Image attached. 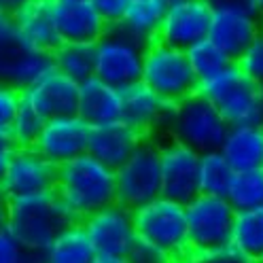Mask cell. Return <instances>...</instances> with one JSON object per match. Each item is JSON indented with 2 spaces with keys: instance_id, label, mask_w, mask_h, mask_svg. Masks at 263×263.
Here are the masks:
<instances>
[{
  "instance_id": "18",
  "label": "cell",
  "mask_w": 263,
  "mask_h": 263,
  "mask_svg": "<svg viewBox=\"0 0 263 263\" xmlns=\"http://www.w3.org/2000/svg\"><path fill=\"white\" fill-rule=\"evenodd\" d=\"M24 100L34 110H39L45 119L77 115L79 83L58 70H51L36 85L24 91Z\"/></svg>"
},
{
  "instance_id": "10",
  "label": "cell",
  "mask_w": 263,
  "mask_h": 263,
  "mask_svg": "<svg viewBox=\"0 0 263 263\" xmlns=\"http://www.w3.org/2000/svg\"><path fill=\"white\" fill-rule=\"evenodd\" d=\"M155 140L144 138L132 157L115 170L117 174V202L136 210L161 197V161Z\"/></svg>"
},
{
  "instance_id": "23",
  "label": "cell",
  "mask_w": 263,
  "mask_h": 263,
  "mask_svg": "<svg viewBox=\"0 0 263 263\" xmlns=\"http://www.w3.org/2000/svg\"><path fill=\"white\" fill-rule=\"evenodd\" d=\"M236 172L255 170L263 166V127L234 125L219 149Z\"/></svg>"
},
{
  "instance_id": "42",
  "label": "cell",
  "mask_w": 263,
  "mask_h": 263,
  "mask_svg": "<svg viewBox=\"0 0 263 263\" xmlns=\"http://www.w3.org/2000/svg\"><path fill=\"white\" fill-rule=\"evenodd\" d=\"M93 263H129L127 257H117V255H98Z\"/></svg>"
},
{
  "instance_id": "19",
  "label": "cell",
  "mask_w": 263,
  "mask_h": 263,
  "mask_svg": "<svg viewBox=\"0 0 263 263\" xmlns=\"http://www.w3.org/2000/svg\"><path fill=\"white\" fill-rule=\"evenodd\" d=\"M170 104L142 81L121 89V121L132 125L146 138L155 129H163Z\"/></svg>"
},
{
  "instance_id": "48",
  "label": "cell",
  "mask_w": 263,
  "mask_h": 263,
  "mask_svg": "<svg viewBox=\"0 0 263 263\" xmlns=\"http://www.w3.org/2000/svg\"><path fill=\"white\" fill-rule=\"evenodd\" d=\"M255 263H263V255H261V257H259V259H257Z\"/></svg>"
},
{
  "instance_id": "12",
  "label": "cell",
  "mask_w": 263,
  "mask_h": 263,
  "mask_svg": "<svg viewBox=\"0 0 263 263\" xmlns=\"http://www.w3.org/2000/svg\"><path fill=\"white\" fill-rule=\"evenodd\" d=\"M200 153L176 140L159 146L161 195L178 204H189L200 195Z\"/></svg>"
},
{
  "instance_id": "25",
  "label": "cell",
  "mask_w": 263,
  "mask_h": 263,
  "mask_svg": "<svg viewBox=\"0 0 263 263\" xmlns=\"http://www.w3.org/2000/svg\"><path fill=\"white\" fill-rule=\"evenodd\" d=\"M98 253L81 223L66 227L45 249L47 263H93Z\"/></svg>"
},
{
  "instance_id": "2",
  "label": "cell",
  "mask_w": 263,
  "mask_h": 263,
  "mask_svg": "<svg viewBox=\"0 0 263 263\" xmlns=\"http://www.w3.org/2000/svg\"><path fill=\"white\" fill-rule=\"evenodd\" d=\"M81 223L55 191L11 197L7 204V229L24 249L45 251L66 227Z\"/></svg>"
},
{
  "instance_id": "31",
  "label": "cell",
  "mask_w": 263,
  "mask_h": 263,
  "mask_svg": "<svg viewBox=\"0 0 263 263\" xmlns=\"http://www.w3.org/2000/svg\"><path fill=\"white\" fill-rule=\"evenodd\" d=\"M45 123H47V119L43 117V115L39 110H34L24 100L22 106H20L17 117H15V121L9 129V134H11L13 142L17 144V149H30V146L36 144Z\"/></svg>"
},
{
  "instance_id": "44",
  "label": "cell",
  "mask_w": 263,
  "mask_h": 263,
  "mask_svg": "<svg viewBox=\"0 0 263 263\" xmlns=\"http://www.w3.org/2000/svg\"><path fill=\"white\" fill-rule=\"evenodd\" d=\"M0 204H3V206H7V204H9V195H7V191H5L3 180H0Z\"/></svg>"
},
{
  "instance_id": "47",
  "label": "cell",
  "mask_w": 263,
  "mask_h": 263,
  "mask_svg": "<svg viewBox=\"0 0 263 263\" xmlns=\"http://www.w3.org/2000/svg\"><path fill=\"white\" fill-rule=\"evenodd\" d=\"M5 20H9V17H7V15H5V13H3V11H0V24H3V22H5Z\"/></svg>"
},
{
  "instance_id": "35",
  "label": "cell",
  "mask_w": 263,
  "mask_h": 263,
  "mask_svg": "<svg viewBox=\"0 0 263 263\" xmlns=\"http://www.w3.org/2000/svg\"><path fill=\"white\" fill-rule=\"evenodd\" d=\"M24 255V246L9 229H0V263H20Z\"/></svg>"
},
{
  "instance_id": "9",
  "label": "cell",
  "mask_w": 263,
  "mask_h": 263,
  "mask_svg": "<svg viewBox=\"0 0 263 263\" xmlns=\"http://www.w3.org/2000/svg\"><path fill=\"white\" fill-rule=\"evenodd\" d=\"M51 70H55L53 53L32 49L11 20L0 24V83L26 91Z\"/></svg>"
},
{
  "instance_id": "15",
  "label": "cell",
  "mask_w": 263,
  "mask_h": 263,
  "mask_svg": "<svg viewBox=\"0 0 263 263\" xmlns=\"http://www.w3.org/2000/svg\"><path fill=\"white\" fill-rule=\"evenodd\" d=\"M5 191L11 197H24L34 193L55 191L58 185V166L49 161L34 146L17 149L9 163V170L3 176Z\"/></svg>"
},
{
  "instance_id": "41",
  "label": "cell",
  "mask_w": 263,
  "mask_h": 263,
  "mask_svg": "<svg viewBox=\"0 0 263 263\" xmlns=\"http://www.w3.org/2000/svg\"><path fill=\"white\" fill-rule=\"evenodd\" d=\"M20 263H47L45 259V251H36V249H24L22 261Z\"/></svg>"
},
{
  "instance_id": "4",
  "label": "cell",
  "mask_w": 263,
  "mask_h": 263,
  "mask_svg": "<svg viewBox=\"0 0 263 263\" xmlns=\"http://www.w3.org/2000/svg\"><path fill=\"white\" fill-rule=\"evenodd\" d=\"M197 91L221 110L229 127L261 123L263 89L242 72L236 62L217 77L200 83Z\"/></svg>"
},
{
  "instance_id": "39",
  "label": "cell",
  "mask_w": 263,
  "mask_h": 263,
  "mask_svg": "<svg viewBox=\"0 0 263 263\" xmlns=\"http://www.w3.org/2000/svg\"><path fill=\"white\" fill-rule=\"evenodd\" d=\"M210 9H221V7H244V9H255L253 0H204Z\"/></svg>"
},
{
  "instance_id": "5",
  "label": "cell",
  "mask_w": 263,
  "mask_h": 263,
  "mask_svg": "<svg viewBox=\"0 0 263 263\" xmlns=\"http://www.w3.org/2000/svg\"><path fill=\"white\" fill-rule=\"evenodd\" d=\"M134 225L140 240L159 246L161 251L172 255L176 263H183L191 255L185 204L161 195L134 210Z\"/></svg>"
},
{
  "instance_id": "3",
  "label": "cell",
  "mask_w": 263,
  "mask_h": 263,
  "mask_svg": "<svg viewBox=\"0 0 263 263\" xmlns=\"http://www.w3.org/2000/svg\"><path fill=\"white\" fill-rule=\"evenodd\" d=\"M163 129L168 132L170 140H176L204 155L221 149L229 132V123L208 98L195 91L185 100L170 104Z\"/></svg>"
},
{
  "instance_id": "27",
  "label": "cell",
  "mask_w": 263,
  "mask_h": 263,
  "mask_svg": "<svg viewBox=\"0 0 263 263\" xmlns=\"http://www.w3.org/2000/svg\"><path fill=\"white\" fill-rule=\"evenodd\" d=\"M53 66L74 83H83L93 77V45L62 43L53 51Z\"/></svg>"
},
{
  "instance_id": "17",
  "label": "cell",
  "mask_w": 263,
  "mask_h": 263,
  "mask_svg": "<svg viewBox=\"0 0 263 263\" xmlns=\"http://www.w3.org/2000/svg\"><path fill=\"white\" fill-rule=\"evenodd\" d=\"M91 125L85 123L79 115H66V117L47 119L34 149L41 151L55 166L70 161L89 149Z\"/></svg>"
},
{
  "instance_id": "21",
  "label": "cell",
  "mask_w": 263,
  "mask_h": 263,
  "mask_svg": "<svg viewBox=\"0 0 263 263\" xmlns=\"http://www.w3.org/2000/svg\"><path fill=\"white\" fill-rule=\"evenodd\" d=\"M77 115L91 127L121 119V89L91 77L79 83Z\"/></svg>"
},
{
  "instance_id": "40",
  "label": "cell",
  "mask_w": 263,
  "mask_h": 263,
  "mask_svg": "<svg viewBox=\"0 0 263 263\" xmlns=\"http://www.w3.org/2000/svg\"><path fill=\"white\" fill-rule=\"evenodd\" d=\"M30 0H0V11H3L7 17L11 20L15 13L17 11H22L24 9V5H28Z\"/></svg>"
},
{
  "instance_id": "20",
  "label": "cell",
  "mask_w": 263,
  "mask_h": 263,
  "mask_svg": "<svg viewBox=\"0 0 263 263\" xmlns=\"http://www.w3.org/2000/svg\"><path fill=\"white\" fill-rule=\"evenodd\" d=\"M142 140L144 136L140 132H136L132 125L119 119L112 123L91 127L87 153L93 155L98 161L106 163L108 168L117 170L132 157V153L138 149Z\"/></svg>"
},
{
  "instance_id": "37",
  "label": "cell",
  "mask_w": 263,
  "mask_h": 263,
  "mask_svg": "<svg viewBox=\"0 0 263 263\" xmlns=\"http://www.w3.org/2000/svg\"><path fill=\"white\" fill-rule=\"evenodd\" d=\"M183 263H255V261L238 255L234 249H225L212 255H189Z\"/></svg>"
},
{
  "instance_id": "50",
  "label": "cell",
  "mask_w": 263,
  "mask_h": 263,
  "mask_svg": "<svg viewBox=\"0 0 263 263\" xmlns=\"http://www.w3.org/2000/svg\"><path fill=\"white\" fill-rule=\"evenodd\" d=\"M261 168H263V166H261Z\"/></svg>"
},
{
  "instance_id": "33",
  "label": "cell",
  "mask_w": 263,
  "mask_h": 263,
  "mask_svg": "<svg viewBox=\"0 0 263 263\" xmlns=\"http://www.w3.org/2000/svg\"><path fill=\"white\" fill-rule=\"evenodd\" d=\"M24 102V91L13 87L9 83H0V132H7L20 112V106Z\"/></svg>"
},
{
  "instance_id": "43",
  "label": "cell",
  "mask_w": 263,
  "mask_h": 263,
  "mask_svg": "<svg viewBox=\"0 0 263 263\" xmlns=\"http://www.w3.org/2000/svg\"><path fill=\"white\" fill-rule=\"evenodd\" d=\"M7 227V206L0 204V229Z\"/></svg>"
},
{
  "instance_id": "26",
  "label": "cell",
  "mask_w": 263,
  "mask_h": 263,
  "mask_svg": "<svg viewBox=\"0 0 263 263\" xmlns=\"http://www.w3.org/2000/svg\"><path fill=\"white\" fill-rule=\"evenodd\" d=\"M229 249L251 261H257L263 255V208L236 212Z\"/></svg>"
},
{
  "instance_id": "16",
  "label": "cell",
  "mask_w": 263,
  "mask_h": 263,
  "mask_svg": "<svg viewBox=\"0 0 263 263\" xmlns=\"http://www.w3.org/2000/svg\"><path fill=\"white\" fill-rule=\"evenodd\" d=\"M49 9L62 43L96 45L110 28L91 0H49Z\"/></svg>"
},
{
  "instance_id": "11",
  "label": "cell",
  "mask_w": 263,
  "mask_h": 263,
  "mask_svg": "<svg viewBox=\"0 0 263 263\" xmlns=\"http://www.w3.org/2000/svg\"><path fill=\"white\" fill-rule=\"evenodd\" d=\"M98 255L127 257L129 249L138 240L134 225V210L115 202L106 208L96 210L93 215L81 221Z\"/></svg>"
},
{
  "instance_id": "14",
  "label": "cell",
  "mask_w": 263,
  "mask_h": 263,
  "mask_svg": "<svg viewBox=\"0 0 263 263\" xmlns=\"http://www.w3.org/2000/svg\"><path fill=\"white\" fill-rule=\"evenodd\" d=\"M212 9L204 0H187V3L170 5L159 26L157 41L166 43L180 51H187L193 45L208 39Z\"/></svg>"
},
{
  "instance_id": "49",
  "label": "cell",
  "mask_w": 263,
  "mask_h": 263,
  "mask_svg": "<svg viewBox=\"0 0 263 263\" xmlns=\"http://www.w3.org/2000/svg\"><path fill=\"white\" fill-rule=\"evenodd\" d=\"M259 125H261V127H263V110H261V123H259Z\"/></svg>"
},
{
  "instance_id": "1",
  "label": "cell",
  "mask_w": 263,
  "mask_h": 263,
  "mask_svg": "<svg viewBox=\"0 0 263 263\" xmlns=\"http://www.w3.org/2000/svg\"><path fill=\"white\" fill-rule=\"evenodd\" d=\"M55 193L79 221L117 202V174L93 155L83 153L58 166Z\"/></svg>"
},
{
  "instance_id": "29",
  "label": "cell",
  "mask_w": 263,
  "mask_h": 263,
  "mask_svg": "<svg viewBox=\"0 0 263 263\" xmlns=\"http://www.w3.org/2000/svg\"><path fill=\"white\" fill-rule=\"evenodd\" d=\"M227 202L236 212L263 208V168L236 172L227 191Z\"/></svg>"
},
{
  "instance_id": "13",
  "label": "cell",
  "mask_w": 263,
  "mask_h": 263,
  "mask_svg": "<svg viewBox=\"0 0 263 263\" xmlns=\"http://www.w3.org/2000/svg\"><path fill=\"white\" fill-rule=\"evenodd\" d=\"M261 26L263 20L257 15L255 9H244V7L212 9L208 39L232 62H238L257 39Z\"/></svg>"
},
{
  "instance_id": "38",
  "label": "cell",
  "mask_w": 263,
  "mask_h": 263,
  "mask_svg": "<svg viewBox=\"0 0 263 263\" xmlns=\"http://www.w3.org/2000/svg\"><path fill=\"white\" fill-rule=\"evenodd\" d=\"M15 153H17V144L13 142L11 134H7V132H0V180H3V176L7 174L9 163L15 157Z\"/></svg>"
},
{
  "instance_id": "7",
  "label": "cell",
  "mask_w": 263,
  "mask_h": 263,
  "mask_svg": "<svg viewBox=\"0 0 263 263\" xmlns=\"http://www.w3.org/2000/svg\"><path fill=\"white\" fill-rule=\"evenodd\" d=\"M185 210L191 255H212L229 249L236 208L227 202V197L200 193L185 204Z\"/></svg>"
},
{
  "instance_id": "24",
  "label": "cell",
  "mask_w": 263,
  "mask_h": 263,
  "mask_svg": "<svg viewBox=\"0 0 263 263\" xmlns=\"http://www.w3.org/2000/svg\"><path fill=\"white\" fill-rule=\"evenodd\" d=\"M168 5L163 0H129L123 17L117 26H121L127 34L149 45L157 41L159 26L163 22Z\"/></svg>"
},
{
  "instance_id": "22",
  "label": "cell",
  "mask_w": 263,
  "mask_h": 263,
  "mask_svg": "<svg viewBox=\"0 0 263 263\" xmlns=\"http://www.w3.org/2000/svg\"><path fill=\"white\" fill-rule=\"evenodd\" d=\"M22 39L39 51L53 53L62 45L53 20H51V9H49V0H30L24 5L22 11H17L11 17Z\"/></svg>"
},
{
  "instance_id": "45",
  "label": "cell",
  "mask_w": 263,
  "mask_h": 263,
  "mask_svg": "<svg viewBox=\"0 0 263 263\" xmlns=\"http://www.w3.org/2000/svg\"><path fill=\"white\" fill-rule=\"evenodd\" d=\"M253 7H255V11H257V15L263 20V0H253Z\"/></svg>"
},
{
  "instance_id": "6",
  "label": "cell",
  "mask_w": 263,
  "mask_h": 263,
  "mask_svg": "<svg viewBox=\"0 0 263 263\" xmlns=\"http://www.w3.org/2000/svg\"><path fill=\"white\" fill-rule=\"evenodd\" d=\"M142 83L168 104H176L200 89V81L191 70L187 53L161 41H153L144 49Z\"/></svg>"
},
{
  "instance_id": "30",
  "label": "cell",
  "mask_w": 263,
  "mask_h": 263,
  "mask_svg": "<svg viewBox=\"0 0 263 263\" xmlns=\"http://www.w3.org/2000/svg\"><path fill=\"white\" fill-rule=\"evenodd\" d=\"M185 53H187L191 70H193L195 79L200 81V83H204V81H208L212 77H217L219 72H223L227 68L229 64H234L210 39L193 45L191 49H187Z\"/></svg>"
},
{
  "instance_id": "28",
  "label": "cell",
  "mask_w": 263,
  "mask_h": 263,
  "mask_svg": "<svg viewBox=\"0 0 263 263\" xmlns=\"http://www.w3.org/2000/svg\"><path fill=\"white\" fill-rule=\"evenodd\" d=\"M234 174L236 170L232 168V163L225 159L221 151L204 153L200 157V193L227 197Z\"/></svg>"
},
{
  "instance_id": "32",
  "label": "cell",
  "mask_w": 263,
  "mask_h": 263,
  "mask_svg": "<svg viewBox=\"0 0 263 263\" xmlns=\"http://www.w3.org/2000/svg\"><path fill=\"white\" fill-rule=\"evenodd\" d=\"M242 72L249 77L253 83H257L263 89V26L259 30L257 39L253 41V45L246 49V53L236 62Z\"/></svg>"
},
{
  "instance_id": "36",
  "label": "cell",
  "mask_w": 263,
  "mask_h": 263,
  "mask_svg": "<svg viewBox=\"0 0 263 263\" xmlns=\"http://www.w3.org/2000/svg\"><path fill=\"white\" fill-rule=\"evenodd\" d=\"M91 3L108 26H117L123 17L129 0H91Z\"/></svg>"
},
{
  "instance_id": "34",
  "label": "cell",
  "mask_w": 263,
  "mask_h": 263,
  "mask_svg": "<svg viewBox=\"0 0 263 263\" xmlns=\"http://www.w3.org/2000/svg\"><path fill=\"white\" fill-rule=\"evenodd\" d=\"M127 259H129V263H176V259L172 255H168L166 251H161L159 246H153L140 238L129 249Z\"/></svg>"
},
{
  "instance_id": "8",
  "label": "cell",
  "mask_w": 263,
  "mask_h": 263,
  "mask_svg": "<svg viewBox=\"0 0 263 263\" xmlns=\"http://www.w3.org/2000/svg\"><path fill=\"white\" fill-rule=\"evenodd\" d=\"M144 49L146 45L127 34L121 26H110L93 45V77L117 89L138 83L142 81Z\"/></svg>"
},
{
  "instance_id": "46",
  "label": "cell",
  "mask_w": 263,
  "mask_h": 263,
  "mask_svg": "<svg viewBox=\"0 0 263 263\" xmlns=\"http://www.w3.org/2000/svg\"><path fill=\"white\" fill-rule=\"evenodd\" d=\"M163 3L170 7V5H178V3H187V0H163Z\"/></svg>"
}]
</instances>
